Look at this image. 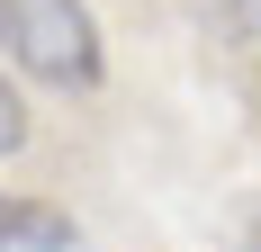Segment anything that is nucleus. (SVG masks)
I'll return each instance as SVG.
<instances>
[{"mask_svg": "<svg viewBox=\"0 0 261 252\" xmlns=\"http://www.w3.org/2000/svg\"><path fill=\"white\" fill-rule=\"evenodd\" d=\"M0 63L45 90H90L99 81V18L90 0H0Z\"/></svg>", "mask_w": 261, "mask_h": 252, "instance_id": "1", "label": "nucleus"}, {"mask_svg": "<svg viewBox=\"0 0 261 252\" xmlns=\"http://www.w3.org/2000/svg\"><path fill=\"white\" fill-rule=\"evenodd\" d=\"M0 252H90L81 225L54 198H27V189H0Z\"/></svg>", "mask_w": 261, "mask_h": 252, "instance_id": "2", "label": "nucleus"}, {"mask_svg": "<svg viewBox=\"0 0 261 252\" xmlns=\"http://www.w3.org/2000/svg\"><path fill=\"white\" fill-rule=\"evenodd\" d=\"M207 18L225 27L243 54H261V0H207Z\"/></svg>", "mask_w": 261, "mask_h": 252, "instance_id": "3", "label": "nucleus"}, {"mask_svg": "<svg viewBox=\"0 0 261 252\" xmlns=\"http://www.w3.org/2000/svg\"><path fill=\"white\" fill-rule=\"evenodd\" d=\"M27 144V99H18V81L0 72V153H18Z\"/></svg>", "mask_w": 261, "mask_h": 252, "instance_id": "4", "label": "nucleus"}]
</instances>
